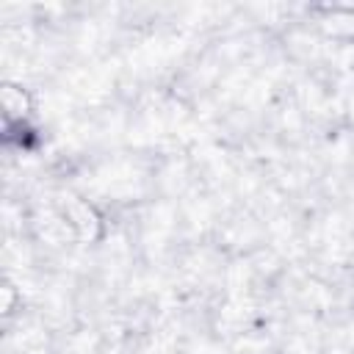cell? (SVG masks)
<instances>
[{"instance_id":"1","label":"cell","mask_w":354,"mask_h":354,"mask_svg":"<svg viewBox=\"0 0 354 354\" xmlns=\"http://www.w3.org/2000/svg\"><path fill=\"white\" fill-rule=\"evenodd\" d=\"M58 218L77 243H97L105 235V218L97 205L86 196L66 194L58 199Z\"/></svg>"}]
</instances>
